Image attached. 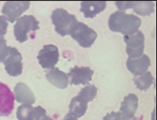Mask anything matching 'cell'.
<instances>
[{
    "label": "cell",
    "mask_w": 157,
    "mask_h": 120,
    "mask_svg": "<svg viewBox=\"0 0 157 120\" xmlns=\"http://www.w3.org/2000/svg\"><path fill=\"white\" fill-rule=\"evenodd\" d=\"M141 19L133 14L117 11L109 16V27L112 31L120 32L124 36H130L137 32L141 26Z\"/></svg>",
    "instance_id": "1"
},
{
    "label": "cell",
    "mask_w": 157,
    "mask_h": 120,
    "mask_svg": "<svg viewBox=\"0 0 157 120\" xmlns=\"http://www.w3.org/2000/svg\"><path fill=\"white\" fill-rule=\"evenodd\" d=\"M55 31L61 36L71 35L78 24V20L74 15H71L63 8L55 9L51 15Z\"/></svg>",
    "instance_id": "2"
},
{
    "label": "cell",
    "mask_w": 157,
    "mask_h": 120,
    "mask_svg": "<svg viewBox=\"0 0 157 120\" xmlns=\"http://www.w3.org/2000/svg\"><path fill=\"white\" fill-rule=\"evenodd\" d=\"M39 29V22L33 15H23L16 20L14 26V34L16 39L21 43L28 40V35L33 36L35 30Z\"/></svg>",
    "instance_id": "3"
},
{
    "label": "cell",
    "mask_w": 157,
    "mask_h": 120,
    "mask_svg": "<svg viewBox=\"0 0 157 120\" xmlns=\"http://www.w3.org/2000/svg\"><path fill=\"white\" fill-rule=\"evenodd\" d=\"M71 36L82 48H90L94 43L98 37V34L93 29L90 28L87 24L78 22L76 28L72 31Z\"/></svg>",
    "instance_id": "4"
},
{
    "label": "cell",
    "mask_w": 157,
    "mask_h": 120,
    "mask_svg": "<svg viewBox=\"0 0 157 120\" xmlns=\"http://www.w3.org/2000/svg\"><path fill=\"white\" fill-rule=\"evenodd\" d=\"M124 41L126 44V53L130 58H140L144 54V36L142 31L138 30L133 35L124 36Z\"/></svg>",
    "instance_id": "5"
},
{
    "label": "cell",
    "mask_w": 157,
    "mask_h": 120,
    "mask_svg": "<svg viewBox=\"0 0 157 120\" xmlns=\"http://www.w3.org/2000/svg\"><path fill=\"white\" fill-rule=\"evenodd\" d=\"M59 58V48L52 44L44 46L37 56V59L44 69H52L58 63Z\"/></svg>",
    "instance_id": "6"
},
{
    "label": "cell",
    "mask_w": 157,
    "mask_h": 120,
    "mask_svg": "<svg viewBox=\"0 0 157 120\" xmlns=\"http://www.w3.org/2000/svg\"><path fill=\"white\" fill-rule=\"evenodd\" d=\"M29 7V1H7L5 3L1 13L7 18L10 23H14Z\"/></svg>",
    "instance_id": "7"
},
{
    "label": "cell",
    "mask_w": 157,
    "mask_h": 120,
    "mask_svg": "<svg viewBox=\"0 0 157 120\" xmlns=\"http://www.w3.org/2000/svg\"><path fill=\"white\" fill-rule=\"evenodd\" d=\"M22 55L16 48H10L9 56L4 61L6 72L10 76H18L23 73Z\"/></svg>",
    "instance_id": "8"
},
{
    "label": "cell",
    "mask_w": 157,
    "mask_h": 120,
    "mask_svg": "<svg viewBox=\"0 0 157 120\" xmlns=\"http://www.w3.org/2000/svg\"><path fill=\"white\" fill-rule=\"evenodd\" d=\"M15 106V95L10 88L0 83V117L9 116Z\"/></svg>",
    "instance_id": "9"
},
{
    "label": "cell",
    "mask_w": 157,
    "mask_h": 120,
    "mask_svg": "<svg viewBox=\"0 0 157 120\" xmlns=\"http://www.w3.org/2000/svg\"><path fill=\"white\" fill-rule=\"evenodd\" d=\"M94 71L90 67L86 66H78L75 65L73 68L70 69L68 76L71 78V84L79 85V84H89L92 80V75Z\"/></svg>",
    "instance_id": "10"
},
{
    "label": "cell",
    "mask_w": 157,
    "mask_h": 120,
    "mask_svg": "<svg viewBox=\"0 0 157 120\" xmlns=\"http://www.w3.org/2000/svg\"><path fill=\"white\" fill-rule=\"evenodd\" d=\"M151 65L150 58L143 54L140 58H128L126 60V67L130 73H132L135 76H138L144 74Z\"/></svg>",
    "instance_id": "11"
},
{
    "label": "cell",
    "mask_w": 157,
    "mask_h": 120,
    "mask_svg": "<svg viewBox=\"0 0 157 120\" xmlns=\"http://www.w3.org/2000/svg\"><path fill=\"white\" fill-rule=\"evenodd\" d=\"M138 108V97L135 93H129L124 98L121 107L120 113L123 118H130L135 116Z\"/></svg>",
    "instance_id": "12"
},
{
    "label": "cell",
    "mask_w": 157,
    "mask_h": 120,
    "mask_svg": "<svg viewBox=\"0 0 157 120\" xmlns=\"http://www.w3.org/2000/svg\"><path fill=\"white\" fill-rule=\"evenodd\" d=\"M15 99L17 102L22 104L33 105L35 102L33 92L24 83H18L15 86Z\"/></svg>",
    "instance_id": "13"
},
{
    "label": "cell",
    "mask_w": 157,
    "mask_h": 120,
    "mask_svg": "<svg viewBox=\"0 0 157 120\" xmlns=\"http://www.w3.org/2000/svg\"><path fill=\"white\" fill-rule=\"evenodd\" d=\"M80 12L83 13L86 18H94L96 15L102 11L107 6L105 1H82L80 4Z\"/></svg>",
    "instance_id": "14"
},
{
    "label": "cell",
    "mask_w": 157,
    "mask_h": 120,
    "mask_svg": "<svg viewBox=\"0 0 157 120\" xmlns=\"http://www.w3.org/2000/svg\"><path fill=\"white\" fill-rule=\"evenodd\" d=\"M47 81L59 89H66L69 84V76L59 68L53 67L45 75Z\"/></svg>",
    "instance_id": "15"
},
{
    "label": "cell",
    "mask_w": 157,
    "mask_h": 120,
    "mask_svg": "<svg viewBox=\"0 0 157 120\" xmlns=\"http://www.w3.org/2000/svg\"><path fill=\"white\" fill-rule=\"evenodd\" d=\"M134 13L139 15H149L155 12V2L151 1H134Z\"/></svg>",
    "instance_id": "16"
},
{
    "label": "cell",
    "mask_w": 157,
    "mask_h": 120,
    "mask_svg": "<svg viewBox=\"0 0 157 120\" xmlns=\"http://www.w3.org/2000/svg\"><path fill=\"white\" fill-rule=\"evenodd\" d=\"M69 108H70L71 113L75 115L77 118H80L84 116V114L86 113L87 108H88V103L82 101L81 99H79L77 96V97L72 98V100L71 101Z\"/></svg>",
    "instance_id": "17"
},
{
    "label": "cell",
    "mask_w": 157,
    "mask_h": 120,
    "mask_svg": "<svg viewBox=\"0 0 157 120\" xmlns=\"http://www.w3.org/2000/svg\"><path fill=\"white\" fill-rule=\"evenodd\" d=\"M134 82L137 89L140 90H147L154 83V77L150 71H146L143 75L135 76Z\"/></svg>",
    "instance_id": "18"
},
{
    "label": "cell",
    "mask_w": 157,
    "mask_h": 120,
    "mask_svg": "<svg viewBox=\"0 0 157 120\" xmlns=\"http://www.w3.org/2000/svg\"><path fill=\"white\" fill-rule=\"evenodd\" d=\"M97 92L98 88L95 85H87L78 92V97L88 103L94 100V98L97 96Z\"/></svg>",
    "instance_id": "19"
},
{
    "label": "cell",
    "mask_w": 157,
    "mask_h": 120,
    "mask_svg": "<svg viewBox=\"0 0 157 120\" xmlns=\"http://www.w3.org/2000/svg\"><path fill=\"white\" fill-rule=\"evenodd\" d=\"M16 118L18 120H33V107L27 104L19 106L16 111Z\"/></svg>",
    "instance_id": "20"
},
{
    "label": "cell",
    "mask_w": 157,
    "mask_h": 120,
    "mask_svg": "<svg viewBox=\"0 0 157 120\" xmlns=\"http://www.w3.org/2000/svg\"><path fill=\"white\" fill-rule=\"evenodd\" d=\"M10 48L11 47H7L6 45V41L5 38L0 39V63H4L6 58L9 56Z\"/></svg>",
    "instance_id": "21"
},
{
    "label": "cell",
    "mask_w": 157,
    "mask_h": 120,
    "mask_svg": "<svg viewBox=\"0 0 157 120\" xmlns=\"http://www.w3.org/2000/svg\"><path fill=\"white\" fill-rule=\"evenodd\" d=\"M47 116L46 110L42 108L41 106H36L33 108V120H40L42 119L44 117Z\"/></svg>",
    "instance_id": "22"
},
{
    "label": "cell",
    "mask_w": 157,
    "mask_h": 120,
    "mask_svg": "<svg viewBox=\"0 0 157 120\" xmlns=\"http://www.w3.org/2000/svg\"><path fill=\"white\" fill-rule=\"evenodd\" d=\"M7 18L5 15H0V39L4 38L7 30Z\"/></svg>",
    "instance_id": "23"
},
{
    "label": "cell",
    "mask_w": 157,
    "mask_h": 120,
    "mask_svg": "<svg viewBox=\"0 0 157 120\" xmlns=\"http://www.w3.org/2000/svg\"><path fill=\"white\" fill-rule=\"evenodd\" d=\"M116 5L117 6V8L119 9V11H122L124 12L126 9H129V8H132L133 7V5H134V1H117L115 2Z\"/></svg>",
    "instance_id": "24"
},
{
    "label": "cell",
    "mask_w": 157,
    "mask_h": 120,
    "mask_svg": "<svg viewBox=\"0 0 157 120\" xmlns=\"http://www.w3.org/2000/svg\"><path fill=\"white\" fill-rule=\"evenodd\" d=\"M103 120H122V116L120 112H111L106 115Z\"/></svg>",
    "instance_id": "25"
},
{
    "label": "cell",
    "mask_w": 157,
    "mask_h": 120,
    "mask_svg": "<svg viewBox=\"0 0 157 120\" xmlns=\"http://www.w3.org/2000/svg\"><path fill=\"white\" fill-rule=\"evenodd\" d=\"M64 120H78V118H77L75 115H73L72 113L69 112V113L65 116Z\"/></svg>",
    "instance_id": "26"
},
{
    "label": "cell",
    "mask_w": 157,
    "mask_h": 120,
    "mask_svg": "<svg viewBox=\"0 0 157 120\" xmlns=\"http://www.w3.org/2000/svg\"><path fill=\"white\" fill-rule=\"evenodd\" d=\"M122 120H143V118L142 117H132L130 118H123L122 117Z\"/></svg>",
    "instance_id": "27"
},
{
    "label": "cell",
    "mask_w": 157,
    "mask_h": 120,
    "mask_svg": "<svg viewBox=\"0 0 157 120\" xmlns=\"http://www.w3.org/2000/svg\"><path fill=\"white\" fill-rule=\"evenodd\" d=\"M40 120H53L52 118H51L50 117H48V116H45V117H44L42 119H40Z\"/></svg>",
    "instance_id": "28"
}]
</instances>
